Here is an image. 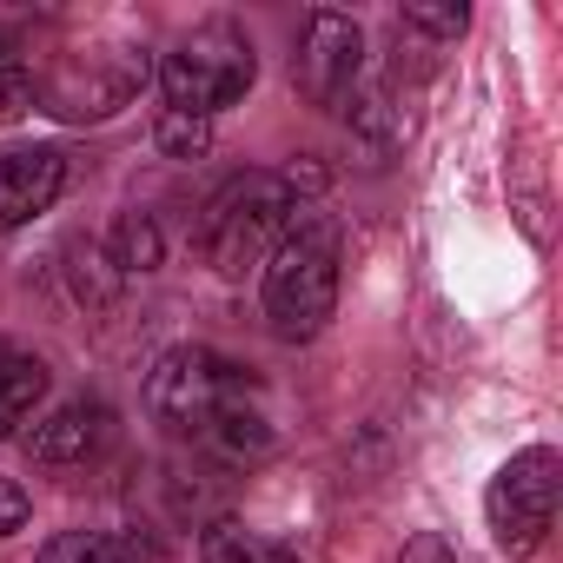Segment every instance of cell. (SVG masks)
Returning <instances> with one entry per match:
<instances>
[{
    "label": "cell",
    "mask_w": 563,
    "mask_h": 563,
    "mask_svg": "<svg viewBox=\"0 0 563 563\" xmlns=\"http://www.w3.org/2000/svg\"><path fill=\"white\" fill-rule=\"evenodd\" d=\"M258 272H265V325L286 345L319 339L339 306V225L325 212L299 206L286 239L272 245V258Z\"/></svg>",
    "instance_id": "cell-1"
},
{
    "label": "cell",
    "mask_w": 563,
    "mask_h": 563,
    "mask_svg": "<svg viewBox=\"0 0 563 563\" xmlns=\"http://www.w3.org/2000/svg\"><path fill=\"white\" fill-rule=\"evenodd\" d=\"M292 212H299V179L292 173H232L206 199L192 245L219 278H245L252 265L272 258L278 239H286Z\"/></svg>",
    "instance_id": "cell-2"
},
{
    "label": "cell",
    "mask_w": 563,
    "mask_h": 563,
    "mask_svg": "<svg viewBox=\"0 0 563 563\" xmlns=\"http://www.w3.org/2000/svg\"><path fill=\"white\" fill-rule=\"evenodd\" d=\"M252 80H258V54H252V41H245L232 21H206L186 47H173V54L159 60V93H166V107H173V113H199V120H212L219 107L245 100Z\"/></svg>",
    "instance_id": "cell-3"
},
{
    "label": "cell",
    "mask_w": 563,
    "mask_h": 563,
    "mask_svg": "<svg viewBox=\"0 0 563 563\" xmlns=\"http://www.w3.org/2000/svg\"><path fill=\"white\" fill-rule=\"evenodd\" d=\"M556 484H563V457H556L550 444L517 451V457L490 477L484 510H490V537H497L504 556H537V550H543V537H550V523H556Z\"/></svg>",
    "instance_id": "cell-4"
},
{
    "label": "cell",
    "mask_w": 563,
    "mask_h": 563,
    "mask_svg": "<svg viewBox=\"0 0 563 563\" xmlns=\"http://www.w3.org/2000/svg\"><path fill=\"white\" fill-rule=\"evenodd\" d=\"M239 365H225L219 352L206 345H173L159 352L153 378H146V411L166 424V431H206L232 398H239Z\"/></svg>",
    "instance_id": "cell-5"
},
{
    "label": "cell",
    "mask_w": 563,
    "mask_h": 563,
    "mask_svg": "<svg viewBox=\"0 0 563 563\" xmlns=\"http://www.w3.org/2000/svg\"><path fill=\"white\" fill-rule=\"evenodd\" d=\"M146 87V60L126 47H93V54H60L47 74H34V100L60 120H107Z\"/></svg>",
    "instance_id": "cell-6"
},
{
    "label": "cell",
    "mask_w": 563,
    "mask_h": 563,
    "mask_svg": "<svg viewBox=\"0 0 563 563\" xmlns=\"http://www.w3.org/2000/svg\"><path fill=\"white\" fill-rule=\"evenodd\" d=\"M299 87L319 100V107H339V100H352V87H358V67H365V34H358V21L352 14H339V8H312L306 14V41H299Z\"/></svg>",
    "instance_id": "cell-7"
},
{
    "label": "cell",
    "mask_w": 563,
    "mask_h": 563,
    "mask_svg": "<svg viewBox=\"0 0 563 563\" xmlns=\"http://www.w3.org/2000/svg\"><path fill=\"white\" fill-rule=\"evenodd\" d=\"M67 186V153L54 146H14L0 153V232L27 225L34 212H47Z\"/></svg>",
    "instance_id": "cell-8"
},
{
    "label": "cell",
    "mask_w": 563,
    "mask_h": 563,
    "mask_svg": "<svg viewBox=\"0 0 563 563\" xmlns=\"http://www.w3.org/2000/svg\"><path fill=\"white\" fill-rule=\"evenodd\" d=\"M107 438H113V411L100 398H74L47 424H34L27 451H34V464H87L107 451Z\"/></svg>",
    "instance_id": "cell-9"
},
{
    "label": "cell",
    "mask_w": 563,
    "mask_h": 563,
    "mask_svg": "<svg viewBox=\"0 0 563 563\" xmlns=\"http://www.w3.org/2000/svg\"><path fill=\"white\" fill-rule=\"evenodd\" d=\"M34 563H166V550L146 530H60L41 543Z\"/></svg>",
    "instance_id": "cell-10"
},
{
    "label": "cell",
    "mask_w": 563,
    "mask_h": 563,
    "mask_svg": "<svg viewBox=\"0 0 563 563\" xmlns=\"http://www.w3.org/2000/svg\"><path fill=\"white\" fill-rule=\"evenodd\" d=\"M41 398H47V365L0 345V438H14V431L34 418Z\"/></svg>",
    "instance_id": "cell-11"
},
{
    "label": "cell",
    "mask_w": 563,
    "mask_h": 563,
    "mask_svg": "<svg viewBox=\"0 0 563 563\" xmlns=\"http://www.w3.org/2000/svg\"><path fill=\"white\" fill-rule=\"evenodd\" d=\"M199 556H206V563H292V550L252 537L245 523H212L206 543H199Z\"/></svg>",
    "instance_id": "cell-12"
},
{
    "label": "cell",
    "mask_w": 563,
    "mask_h": 563,
    "mask_svg": "<svg viewBox=\"0 0 563 563\" xmlns=\"http://www.w3.org/2000/svg\"><path fill=\"white\" fill-rule=\"evenodd\" d=\"M159 258H166V239H159L153 212H126L113 225V265L120 272H159Z\"/></svg>",
    "instance_id": "cell-13"
},
{
    "label": "cell",
    "mask_w": 563,
    "mask_h": 563,
    "mask_svg": "<svg viewBox=\"0 0 563 563\" xmlns=\"http://www.w3.org/2000/svg\"><path fill=\"white\" fill-rule=\"evenodd\" d=\"M206 438H212L225 457H265V451H272V431H265V418H258V411H245L239 398H232V405H225V411L206 424Z\"/></svg>",
    "instance_id": "cell-14"
},
{
    "label": "cell",
    "mask_w": 563,
    "mask_h": 563,
    "mask_svg": "<svg viewBox=\"0 0 563 563\" xmlns=\"http://www.w3.org/2000/svg\"><path fill=\"white\" fill-rule=\"evenodd\" d=\"M153 140H159V153L166 159H199L206 146H212V120H199V113H159V126H153Z\"/></svg>",
    "instance_id": "cell-15"
},
{
    "label": "cell",
    "mask_w": 563,
    "mask_h": 563,
    "mask_svg": "<svg viewBox=\"0 0 563 563\" xmlns=\"http://www.w3.org/2000/svg\"><path fill=\"white\" fill-rule=\"evenodd\" d=\"M27 107H34V74H27V60L0 47V126H14Z\"/></svg>",
    "instance_id": "cell-16"
},
{
    "label": "cell",
    "mask_w": 563,
    "mask_h": 563,
    "mask_svg": "<svg viewBox=\"0 0 563 563\" xmlns=\"http://www.w3.org/2000/svg\"><path fill=\"white\" fill-rule=\"evenodd\" d=\"M464 8H405V27H418V34H438V41H457L464 34Z\"/></svg>",
    "instance_id": "cell-17"
},
{
    "label": "cell",
    "mask_w": 563,
    "mask_h": 563,
    "mask_svg": "<svg viewBox=\"0 0 563 563\" xmlns=\"http://www.w3.org/2000/svg\"><path fill=\"white\" fill-rule=\"evenodd\" d=\"M27 517H34L27 490H21L14 477H0V537H14V530H27Z\"/></svg>",
    "instance_id": "cell-18"
},
{
    "label": "cell",
    "mask_w": 563,
    "mask_h": 563,
    "mask_svg": "<svg viewBox=\"0 0 563 563\" xmlns=\"http://www.w3.org/2000/svg\"><path fill=\"white\" fill-rule=\"evenodd\" d=\"M398 563H457V556H451V543H444L438 530H418V537L398 550Z\"/></svg>",
    "instance_id": "cell-19"
}]
</instances>
